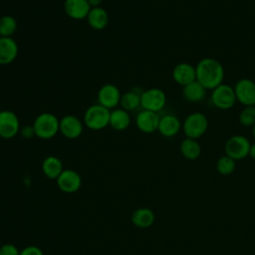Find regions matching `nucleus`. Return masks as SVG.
<instances>
[{"label": "nucleus", "instance_id": "29", "mask_svg": "<svg viewBox=\"0 0 255 255\" xmlns=\"http://www.w3.org/2000/svg\"><path fill=\"white\" fill-rule=\"evenodd\" d=\"M20 255H44V253L40 247L29 245L20 250Z\"/></svg>", "mask_w": 255, "mask_h": 255}, {"label": "nucleus", "instance_id": "1", "mask_svg": "<svg viewBox=\"0 0 255 255\" xmlns=\"http://www.w3.org/2000/svg\"><path fill=\"white\" fill-rule=\"evenodd\" d=\"M196 81L199 82L206 90H213L223 83L224 68L222 64L214 58H203L197 65Z\"/></svg>", "mask_w": 255, "mask_h": 255}, {"label": "nucleus", "instance_id": "16", "mask_svg": "<svg viewBox=\"0 0 255 255\" xmlns=\"http://www.w3.org/2000/svg\"><path fill=\"white\" fill-rule=\"evenodd\" d=\"M182 128V123L180 120L171 114L160 117L157 131L164 137H172L176 135Z\"/></svg>", "mask_w": 255, "mask_h": 255}, {"label": "nucleus", "instance_id": "3", "mask_svg": "<svg viewBox=\"0 0 255 255\" xmlns=\"http://www.w3.org/2000/svg\"><path fill=\"white\" fill-rule=\"evenodd\" d=\"M111 110L97 104L90 106L84 115V125L93 130H100L110 126Z\"/></svg>", "mask_w": 255, "mask_h": 255}, {"label": "nucleus", "instance_id": "33", "mask_svg": "<svg viewBox=\"0 0 255 255\" xmlns=\"http://www.w3.org/2000/svg\"><path fill=\"white\" fill-rule=\"evenodd\" d=\"M252 135L255 138V125L252 127Z\"/></svg>", "mask_w": 255, "mask_h": 255}, {"label": "nucleus", "instance_id": "9", "mask_svg": "<svg viewBox=\"0 0 255 255\" xmlns=\"http://www.w3.org/2000/svg\"><path fill=\"white\" fill-rule=\"evenodd\" d=\"M234 88L236 100L244 107L255 106V82L242 78L236 82Z\"/></svg>", "mask_w": 255, "mask_h": 255}, {"label": "nucleus", "instance_id": "8", "mask_svg": "<svg viewBox=\"0 0 255 255\" xmlns=\"http://www.w3.org/2000/svg\"><path fill=\"white\" fill-rule=\"evenodd\" d=\"M20 121L18 116L9 110L0 111V137L10 139L20 131Z\"/></svg>", "mask_w": 255, "mask_h": 255}, {"label": "nucleus", "instance_id": "21", "mask_svg": "<svg viewBox=\"0 0 255 255\" xmlns=\"http://www.w3.org/2000/svg\"><path fill=\"white\" fill-rule=\"evenodd\" d=\"M131 123L130 116L128 111L120 108L114 109L111 111L110 116V126L116 130H125L127 129Z\"/></svg>", "mask_w": 255, "mask_h": 255}, {"label": "nucleus", "instance_id": "32", "mask_svg": "<svg viewBox=\"0 0 255 255\" xmlns=\"http://www.w3.org/2000/svg\"><path fill=\"white\" fill-rule=\"evenodd\" d=\"M249 156L255 160V142L251 143L250 150H249Z\"/></svg>", "mask_w": 255, "mask_h": 255}, {"label": "nucleus", "instance_id": "2", "mask_svg": "<svg viewBox=\"0 0 255 255\" xmlns=\"http://www.w3.org/2000/svg\"><path fill=\"white\" fill-rule=\"evenodd\" d=\"M33 127L41 139H50L60 131V120L52 113H42L36 117Z\"/></svg>", "mask_w": 255, "mask_h": 255}, {"label": "nucleus", "instance_id": "19", "mask_svg": "<svg viewBox=\"0 0 255 255\" xmlns=\"http://www.w3.org/2000/svg\"><path fill=\"white\" fill-rule=\"evenodd\" d=\"M155 220L154 212L147 207H139L131 214V222L138 228H148Z\"/></svg>", "mask_w": 255, "mask_h": 255}, {"label": "nucleus", "instance_id": "26", "mask_svg": "<svg viewBox=\"0 0 255 255\" xmlns=\"http://www.w3.org/2000/svg\"><path fill=\"white\" fill-rule=\"evenodd\" d=\"M236 167V160L230 156L224 154L220 156L216 161V170L221 175H230L234 172Z\"/></svg>", "mask_w": 255, "mask_h": 255}, {"label": "nucleus", "instance_id": "20", "mask_svg": "<svg viewBox=\"0 0 255 255\" xmlns=\"http://www.w3.org/2000/svg\"><path fill=\"white\" fill-rule=\"evenodd\" d=\"M207 90L197 81L182 87V96L189 103H199L204 100Z\"/></svg>", "mask_w": 255, "mask_h": 255}, {"label": "nucleus", "instance_id": "24", "mask_svg": "<svg viewBox=\"0 0 255 255\" xmlns=\"http://www.w3.org/2000/svg\"><path fill=\"white\" fill-rule=\"evenodd\" d=\"M120 105L122 109L130 112L140 107V94L134 91H128L122 95Z\"/></svg>", "mask_w": 255, "mask_h": 255}, {"label": "nucleus", "instance_id": "18", "mask_svg": "<svg viewBox=\"0 0 255 255\" xmlns=\"http://www.w3.org/2000/svg\"><path fill=\"white\" fill-rule=\"evenodd\" d=\"M86 19L90 27L95 30H103L109 24V14L101 6L91 8Z\"/></svg>", "mask_w": 255, "mask_h": 255}, {"label": "nucleus", "instance_id": "31", "mask_svg": "<svg viewBox=\"0 0 255 255\" xmlns=\"http://www.w3.org/2000/svg\"><path fill=\"white\" fill-rule=\"evenodd\" d=\"M87 1L89 2L90 6L93 8V7H99L103 0H87Z\"/></svg>", "mask_w": 255, "mask_h": 255}, {"label": "nucleus", "instance_id": "13", "mask_svg": "<svg viewBox=\"0 0 255 255\" xmlns=\"http://www.w3.org/2000/svg\"><path fill=\"white\" fill-rule=\"evenodd\" d=\"M160 117L157 113L141 110L135 117L136 128L144 133H152L157 131Z\"/></svg>", "mask_w": 255, "mask_h": 255}, {"label": "nucleus", "instance_id": "12", "mask_svg": "<svg viewBox=\"0 0 255 255\" xmlns=\"http://www.w3.org/2000/svg\"><path fill=\"white\" fill-rule=\"evenodd\" d=\"M84 131V123L74 115H66L60 120V132L69 139L79 137Z\"/></svg>", "mask_w": 255, "mask_h": 255}, {"label": "nucleus", "instance_id": "27", "mask_svg": "<svg viewBox=\"0 0 255 255\" xmlns=\"http://www.w3.org/2000/svg\"><path fill=\"white\" fill-rule=\"evenodd\" d=\"M239 123L243 127H253L255 125V106L244 107L239 114Z\"/></svg>", "mask_w": 255, "mask_h": 255}, {"label": "nucleus", "instance_id": "23", "mask_svg": "<svg viewBox=\"0 0 255 255\" xmlns=\"http://www.w3.org/2000/svg\"><path fill=\"white\" fill-rule=\"evenodd\" d=\"M179 150L182 156L188 160H195L201 154V146L197 139L185 137L179 145Z\"/></svg>", "mask_w": 255, "mask_h": 255}, {"label": "nucleus", "instance_id": "15", "mask_svg": "<svg viewBox=\"0 0 255 255\" xmlns=\"http://www.w3.org/2000/svg\"><path fill=\"white\" fill-rule=\"evenodd\" d=\"M91 6L87 0H65V13L74 20H83L87 18Z\"/></svg>", "mask_w": 255, "mask_h": 255}, {"label": "nucleus", "instance_id": "25", "mask_svg": "<svg viewBox=\"0 0 255 255\" xmlns=\"http://www.w3.org/2000/svg\"><path fill=\"white\" fill-rule=\"evenodd\" d=\"M18 27L17 21L10 15L0 17V37H12Z\"/></svg>", "mask_w": 255, "mask_h": 255}, {"label": "nucleus", "instance_id": "5", "mask_svg": "<svg viewBox=\"0 0 255 255\" xmlns=\"http://www.w3.org/2000/svg\"><path fill=\"white\" fill-rule=\"evenodd\" d=\"M210 101L212 105L219 110H230L236 104V96L234 88L228 84H220L213 90H211Z\"/></svg>", "mask_w": 255, "mask_h": 255}, {"label": "nucleus", "instance_id": "4", "mask_svg": "<svg viewBox=\"0 0 255 255\" xmlns=\"http://www.w3.org/2000/svg\"><path fill=\"white\" fill-rule=\"evenodd\" d=\"M207 128L208 120L204 114L199 112L189 114L182 124L185 136L193 139L200 138L207 131Z\"/></svg>", "mask_w": 255, "mask_h": 255}, {"label": "nucleus", "instance_id": "17", "mask_svg": "<svg viewBox=\"0 0 255 255\" xmlns=\"http://www.w3.org/2000/svg\"><path fill=\"white\" fill-rule=\"evenodd\" d=\"M19 47L12 37H0V65L11 64L18 56Z\"/></svg>", "mask_w": 255, "mask_h": 255}, {"label": "nucleus", "instance_id": "14", "mask_svg": "<svg viewBox=\"0 0 255 255\" xmlns=\"http://www.w3.org/2000/svg\"><path fill=\"white\" fill-rule=\"evenodd\" d=\"M173 81L181 87H184L194 81H196V69L195 66L189 63H179L174 66L171 73Z\"/></svg>", "mask_w": 255, "mask_h": 255}, {"label": "nucleus", "instance_id": "7", "mask_svg": "<svg viewBox=\"0 0 255 255\" xmlns=\"http://www.w3.org/2000/svg\"><path fill=\"white\" fill-rule=\"evenodd\" d=\"M166 105V95L158 88H151L140 94V107L142 110L158 113Z\"/></svg>", "mask_w": 255, "mask_h": 255}, {"label": "nucleus", "instance_id": "6", "mask_svg": "<svg viewBox=\"0 0 255 255\" xmlns=\"http://www.w3.org/2000/svg\"><path fill=\"white\" fill-rule=\"evenodd\" d=\"M250 145L251 143L246 136L241 134L232 135L225 142V154L234 160H241L249 156Z\"/></svg>", "mask_w": 255, "mask_h": 255}, {"label": "nucleus", "instance_id": "22", "mask_svg": "<svg viewBox=\"0 0 255 255\" xmlns=\"http://www.w3.org/2000/svg\"><path fill=\"white\" fill-rule=\"evenodd\" d=\"M64 170L61 159L55 155H48L42 162V171L46 177L50 179H57Z\"/></svg>", "mask_w": 255, "mask_h": 255}, {"label": "nucleus", "instance_id": "11", "mask_svg": "<svg viewBox=\"0 0 255 255\" xmlns=\"http://www.w3.org/2000/svg\"><path fill=\"white\" fill-rule=\"evenodd\" d=\"M57 185L65 193H75L82 185V177L74 169H64L56 179Z\"/></svg>", "mask_w": 255, "mask_h": 255}, {"label": "nucleus", "instance_id": "28", "mask_svg": "<svg viewBox=\"0 0 255 255\" xmlns=\"http://www.w3.org/2000/svg\"><path fill=\"white\" fill-rule=\"evenodd\" d=\"M0 255H20V250L14 244L6 243L0 246Z\"/></svg>", "mask_w": 255, "mask_h": 255}, {"label": "nucleus", "instance_id": "10", "mask_svg": "<svg viewBox=\"0 0 255 255\" xmlns=\"http://www.w3.org/2000/svg\"><path fill=\"white\" fill-rule=\"evenodd\" d=\"M121 97L122 94L116 85L105 84L98 92V104L112 111L120 105Z\"/></svg>", "mask_w": 255, "mask_h": 255}, {"label": "nucleus", "instance_id": "30", "mask_svg": "<svg viewBox=\"0 0 255 255\" xmlns=\"http://www.w3.org/2000/svg\"><path fill=\"white\" fill-rule=\"evenodd\" d=\"M19 132L21 133L22 137H24V138H26V139H30V138H32L33 136H36V134H35V129H34L33 125H32V126H25V127L21 128Z\"/></svg>", "mask_w": 255, "mask_h": 255}]
</instances>
